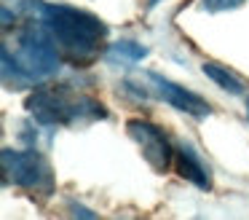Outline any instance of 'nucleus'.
Masks as SVG:
<instances>
[{"label": "nucleus", "instance_id": "obj_1", "mask_svg": "<svg viewBox=\"0 0 249 220\" xmlns=\"http://www.w3.org/2000/svg\"><path fill=\"white\" fill-rule=\"evenodd\" d=\"M38 16L43 27L51 32V38L59 46V54L67 57L72 64H91L102 54L105 38H107V24L99 16L89 11L72 8V5H49L35 3Z\"/></svg>", "mask_w": 249, "mask_h": 220}, {"label": "nucleus", "instance_id": "obj_2", "mask_svg": "<svg viewBox=\"0 0 249 220\" xmlns=\"http://www.w3.org/2000/svg\"><path fill=\"white\" fill-rule=\"evenodd\" d=\"M24 107L35 121L46 126H78V123L107 118V107L102 102L81 91H72L70 86H51V89L33 91L24 100Z\"/></svg>", "mask_w": 249, "mask_h": 220}, {"label": "nucleus", "instance_id": "obj_3", "mask_svg": "<svg viewBox=\"0 0 249 220\" xmlns=\"http://www.w3.org/2000/svg\"><path fill=\"white\" fill-rule=\"evenodd\" d=\"M0 159V169H3V182L6 185H17L24 191L35 193V196H51L56 188L54 169H51L49 159L38 153V150H3Z\"/></svg>", "mask_w": 249, "mask_h": 220}, {"label": "nucleus", "instance_id": "obj_4", "mask_svg": "<svg viewBox=\"0 0 249 220\" xmlns=\"http://www.w3.org/2000/svg\"><path fill=\"white\" fill-rule=\"evenodd\" d=\"M14 59L19 62V67L24 70V75L30 80H40L59 70L62 54H59V46H56V40L51 38L49 30L27 27L17 38V54H14Z\"/></svg>", "mask_w": 249, "mask_h": 220}, {"label": "nucleus", "instance_id": "obj_5", "mask_svg": "<svg viewBox=\"0 0 249 220\" xmlns=\"http://www.w3.org/2000/svg\"><path fill=\"white\" fill-rule=\"evenodd\" d=\"M126 134L140 145L142 156H145V161L150 164L153 172L163 175V172L172 166L174 148H172V142H169L166 132H163L161 126H156V123H150V121H142V118H131V121L126 123Z\"/></svg>", "mask_w": 249, "mask_h": 220}, {"label": "nucleus", "instance_id": "obj_6", "mask_svg": "<svg viewBox=\"0 0 249 220\" xmlns=\"http://www.w3.org/2000/svg\"><path fill=\"white\" fill-rule=\"evenodd\" d=\"M145 86L150 89V94H156L158 100L169 102L172 107H177V110H182L185 116H193V118H206L212 113L209 102L201 100L198 94H193V91L182 89V86L172 83V80L161 78L158 73H145Z\"/></svg>", "mask_w": 249, "mask_h": 220}, {"label": "nucleus", "instance_id": "obj_7", "mask_svg": "<svg viewBox=\"0 0 249 220\" xmlns=\"http://www.w3.org/2000/svg\"><path fill=\"white\" fill-rule=\"evenodd\" d=\"M174 159H177V172L179 177H185L188 182H193L201 191H212V172L206 169L204 159L196 153V148L190 142H177L174 148Z\"/></svg>", "mask_w": 249, "mask_h": 220}, {"label": "nucleus", "instance_id": "obj_8", "mask_svg": "<svg viewBox=\"0 0 249 220\" xmlns=\"http://www.w3.org/2000/svg\"><path fill=\"white\" fill-rule=\"evenodd\" d=\"M201 70H204L206 78L214 80V83L220 86L222 91H228V94H244V83H241V80H238L228 67L214 64V62H204V67H201Z\"/></svg>", "mask_w": 249, "mask_h": 220}, {"label": "nucleus", "instance_id": "obj_9", "mask_svg": "<svg viewBox=\"0 0 249 220\" xmlns=\"http://www.w3.org/2000/svg\"><path fill=\"white\" fill-rule=\"evenodd\" d=\"M145 57H147V48L142 43H134V40H118L107 51L110 62H140Z\"/></svg>", "mask_w": 249, "mask_h": 220}, {"label": "nucleus", "instance_id": "obj_10", "mask_svg": "<svg viewBox=\"0 0 249 220\" xmlns=\"http://www.w3.org/2000/svg\"><path fill=\"white\" fill-rule=\"evenodd\" d=\"M244 3L247 0H201V8L209 11V14H217V11H233Z\"/></svg>", "mask_w": 249, "mask_h": 220}, {"label": "nucleus", "instance_id": "obj_11", "mask_svg": "<svg viewBox=\"0 0 249 220\" xmlns=\"http://www.w3.org/2000/svg\"><path fill=\"white\" fill-rule=\"evenodd\" d=\"M70 215H75V218H78V215H81V218H94L91 209L81 207V204H72V207H70Z\"/></svg>", "mask_w": 249, "mask_h": 220}, {"label": "nucleus", "instance_id": "obj_12", "mask_svg": "<svg viewBox=\"0 0 249 220\" xmlns=\"http://www.w3.org/2000/svg\"><path fill=\"white\" fill-rule=\"evenodd\" d=\"M142 3H145V8H147V11H150V8H156V5L161 3V0H142Z\"/></svg>", "mask_w": 249, "mask_h": 220}, {"label": "nucleus", "instance_id": "obj_13", "mask_svg": "<svg viewBox=\"0 0 249 220\" xmlns=\"http://www.w3.org/2000/svg\"><path fill=\"white\" fill-rule=\"evenodd\" d=\"M247 116H249V100H247Z\"/></svg>", "mask_w": 249, "mask_h": 220}]
</instances>
